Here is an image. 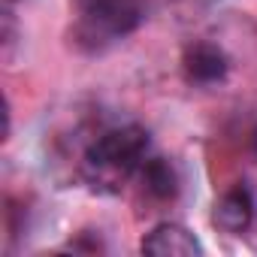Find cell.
I'll use <instances>...</instances> for the list:
<instances>
[{"label":"cell","mask_w":257,"mask_h":257,"mask_svg":"<svg viewBox=\"0 0 257 257\" xmlns=\"http://www.w3.org/2000/svg\"><path fill=\"white\" fill-rule=\"evenodd\" d=\"M149 152V131L140 124H127L118 131L97 137L82 161V173L97 191L115 194L134 173H140Z\"/></svg>","instance_id":"obj_1"},{"label":"cell","mask_w":257,"mask_h":257,"mask_svg":"<svg viewBox=\"0 0 257 257\" xmlns=\"http://www.w3.org/2000/svg\"><path fill=\"white\" fill-rule=\"evenodd\" d=\"M143 22V10L137 0H82L79 31L88 40H118L134 34Z\"/></svg>","instance_id":"obj_2"},{"label":"cell","mask_w":257,"mask_h":257,"mask_svg":"<svg viewBox=\"0 0 257 257\" xmlns=\"http://www.w3.org/2000/svg\"><path fill=\"white\" fill-rule=\"evenodd\" d=\"M140 248L143 254H155V257H200L203 254L200 239L182 224H158L143 239Z\"/></svg>","instance_id":"obj_3"},{"label":"cell","mask_w":257,"mask_h":257,"mask_svg":"<svg viewBox=\"0 0 257 257\" xmlns=\"http://www.w3.org/2000/svg\"><path fill=\"white\" fill-rule=\"evenodd\" d=\"M182 67H185V76L197 85H215L227 76L230 64H227V55L212 46V43H194L185 49V58H182Z\"/></svg>","instance_id":"obj_4"},{"label":"cell","mask_w":257,"mask_h":257,"mask_svg":"<svg viewBox=\"0 0 257 257\" xmlns=\"http://www.w3.org/2000/svg\"><path fill=\"white\" fill-rule=\"evenodd\" d=\"M254 218V200H251V191L245 185H236L230 188L212 209V224L224 233H242L248 230Z\"/></svg>","instance_id":"obj_5"},{"label":"cell","mask_w":257,"mask_h":257,"mask_svg":"<svg viewBox=\"0 0 257 257\" xmlns=\"http://www.w3.org/2000/svg\"><path fill=\"white\" fill-rule=\"evenodd\" d=\"M143 188L158 200H173L179 194V176L167 158H146L140 167Z\"/></svg>","instance_id":"obj_6"},{"label":"cell","mask_w":257,"mask_h":257,"mask_svg":"<svg viewBox=\"0 0 257 257\" xmlns=\"http://www.w3.org/2000/svg\"><path fill=\"white\" fill-rule=\"evenodd\" d=\"M254 152H257V131H254Z\"/></svg>","instance_id":"obj_7"}]
</instances>
